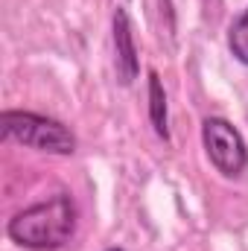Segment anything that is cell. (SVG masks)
Wrapping results in <instances>:
<instances>
[{"label": "cell", "instance_id": "7a4b0ae2", "mask_svg": "<svg viewBox=\"0 0 248 251\" xmlns=\"http://www.w3.org/2000/svg\"><path fill=\"white\" fill-rule=\"evenodd\" d=\"M3 134L9 140H18L24 146L50 152V155H70L76 149V137L70 134V128L62 126L53 117L44 114H32V111H3L0 117Z\"/></svg>", "mask_w": 248, "mask_h": 251}, {"label": "cell", "instance_id": "52a82bcc", "mask_svg": "<svg viewBox=\"0 0 248 251\" xmlns=\"http://www.w3.org/2000/svg\"><path fill=\"white\" fill-rule=\"evenodd\" d=\"M108 251H123V249H108Z\"/></svg>", "mask_w": 248, "mask_h": 251}, {"label": "cell", "instance_id": "3957f363", "mask_svg": "<svg viewBox=\"0 0 248 251\" xmlns=\"http://www.w3.org/2000/svg\"><path fill=\"white\" fill-rule=\"evenodd\" d=\"M201 140H204V149H207L213 167L222 176L234 178V176H240L248 167L246 140H243V134L228 123V120H222V117L204 120V126H201Z\"/></svg>", "mask_w": 248, "mask_h": 251}, {"label": "cell", "instance_id": "5b68a950", "mask_svg": "<svg viewBox=\"0 0 248 251\" xmlns=\"http://www.w3.org/2000/svg\"><path fill=\"white\" fill-rule=\"evenodd\" d=\"M149 117H152V126H155V131L161 137L170 134L167 131V94H164L161 79H158L155 70L149 73Z\"/></svg>", "mask_w": 248, "mask_h": 251}, {"label": "cell", "instance_id": "8992f818", "mask_svg": "<svg viewBox=\"0 0 248 251\" xmlns=\"http://www.w3.org/2000/svg\"><path fill=\"white\" fill-rule=\"evenodd\" d=\"M228 44H231V53L243 64H248V9L234 21L231 35H228Z\"/></svg>", "mask_w": 248, "mask_h": 251}, {"label": "cell", "instance_id": "277c9868", "mask_svg": "<svg viewBox=\"0 0 248 251\" xmlns=\"http://www.w3.org/2000/svg\"><path fill=\"white\" fill-rule=\"evenodd\" d=\"M114 67H117V79L123 85H131L137 76V44H134V32L128 24V15L123 9L114 12Z\"/></svg>", "mask_w": 248, "mask_h": 251}, {"label": "cell", "instance_id": "6da1fadb", "mask_svg": "<svg viewBox=\"0 0 248 251\" xmlns=\"http://www.w3.org/2000/svg\"><path fill=\"white\" fill-rule=\"evenodd\" d=\"M76 228V207L67 196H53L38 201L9 219V237L32 251L59 249L70 240Z\"/></svg>", "mask_w": 248, "mask_h": 251}]
</instances>
